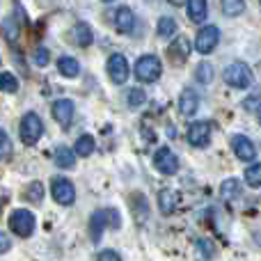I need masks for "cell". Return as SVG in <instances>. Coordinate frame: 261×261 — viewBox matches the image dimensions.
Listing matches in <instances>:
<instances>
[{
    "label": "cell",
    "mask_w": 261,
    "mask_h": 261,
    "mask_svg": "<svg viewBox=\"0 0 261 261\" xmlns=\"http://www.w3.org/2000/svg\"><path fill=\"white\" fill-rule=\"evenodd\" d=\"M161 73H163V67L156 55H142L135 62V78L140 83H153L161 78Z\"/></svg>",
    "instance_id": "cell-1"
},
{
    "label": "cell",
    "mask_w": 261,
    "mask_h": 261,
    "mask_svg": "<svg viewBox=\"0 0 261 261\" xmlns=\"http://www.w3.org/2000/svg\"><path fill=\"white\" fill-rule=\"evenodd\" d=\"M252 81H254L252 71H250V67L243 62H234L225 69V83L236 87V90H248V87L252 85Z\"/></svg>",
    "instance_id": "cell-2"
},
{
    "label": "cell",
    "mask_w": 261,
    "mask_h": 261,
    "mask_svg": "<svg viewBox=\"0 0 261 261\" xmlns=\"http://www.w3.org/2000/svg\"><path fill=\"white\" fill-rule=\"evenodd\" d=\"M21 140L25 144H35V142H39V138H41V133H44V124H41V119H39V115L37 113H25L23 115V119H21Z\"/></svg>",
    "instance_id": "cell-3"
},
{
    "label": "cell",
    "mask_w": 261,
    "mask_h": 261,
    "mask_svg": "<svg viewBox=\"0 0 261 261\" xmlns=\"http://www.w3.org/2000/svg\"><path fill=\"white\" fill-rule=\"evenodd\" d=\"M35 216H32L30 211H25V208H16V211L9 216V229L14 231V234L18 236H30L32 231H35Z\"/></svg>",
    "instance_id": "cell-4"
},
{
    "label": "cell",
    "mask_w": 261,
    "mask_h": 261,
    "mask_svg": "<svg viewBox=\"0 0 261 261\" xmlns=\"http://www.w3.org/2000/svg\"><path fill=\"white\" fill-rule=\"evenodd\" d=\"M50 193H53L55 202L62 204V206H71V204L76 202V188H73V184L69 179L55 176L53 184H50Z\"/></svg>",
    "instance_id": "cell-5"
},
{
    "label": "cell",
    "mask_w": 261,
    "mask_h": 261,
    "mask_svg": "<svg viewBox=\"0 0 261 261\" xmlns=\"http://www.w3.org/2000/svg\"><path fill=\"white\" fill-rule=\"evenodd\" d=\"M220 41V30L216 25H206L197 32V39H195V50L202 55H208Z\"/></svg>",
    "instance_id": "cell-6"
},
{
    "label": "cell",
    "mask_w": 261,
    "mask_h": 261,
    "mask_svg": "<svg viewBox=\"0 0 261 261\" xmlns=\"http://www.w3.org/2000/svg\"><path fill=\"white\" fill-rule=\"evenodd\" d=\"M153 165H156V170L161 172V174L170 176L179 170V158L172 153L170 147H161L156 153H153Z\"/></svg>",
    "instance_id": "cell-7"
},
{
    "label": "cell",
    "mask_w": 261,
    "mask_h": 261,
    "mask_svg": "<svg viewBox=\"0 0 261 261\" xmlns=\"http://www.w3.org/2000/svg\"><path fill=\"white\" fill-rule=\"evenodd\" d=\"M108 73H110V81H113L115 85H124V83H126V78H128V62H126V58H124V55H119V53L110 55Z\"/></svg>",
    "instance_id": "cell-8"
},
{
    "label": "cell",
    "mask_w": 261,
    "mask_h": 261,
    "mask_svg": "<svg viewBox=\"0 0 261 261\" xmlns=\"http://www.w3.org/2000/svg\"><path fill=\"white\" fill-rule=\"evenodd\" d=\"M211 140V124L208 122H195L188 128V142L193 147H206Z\"/></svg>",
    "instance_id": "cell-9"
},
{
    "label": "cell",
    "mask_w": 261,
    "mask_h": 261,
    "mask_svg": "<svg viewBox=\"0 0 261 261\" xmlns=\"http://www.w3.org/2000/svg\"><path fill=\"white\" fill-rule=\"evenodd\" d=\"M231 147H234V153L241 161H254V156H257V149H254L252 140L248 135H234L231 138Z\"/></svg>",
    "instance_id": "cell-10"
},
{
    "label": "cell",
    "mask_w": 261,
    "mask_h": 261,
    "mask_svg": "<svg viewBox=\"0 0 261 261\" xmlns=\"http://www.w3.org/2000/svg\"><path fill=\"white\" fill-rule=\"evenodd\" d=\"M199 108V96L195 90H190V87H186L184 92H181L179 96V113L184 115V117H193L195 113H197Z\"/></svg>",
    "instance_id": "cell-11"
},
{
    "label": "cell",
    "mask_w": 261,
    "mask_h": 261,
    "mask_svg": "<svg viewBox=\"0 0 261 261\" xmlns=\"http://www.w3.org/2000/svg\"><path fill=\"white\" fill-rule=\"evenodd\" d=\"M73 101H69V99H58L53 103V117H55V122L58 124H62V126H69L71 124V119H73Z\"/></svg>",
    "instance_id": "cell-12"
},
{
    "label": "cell",
    "mask_w": 261,
    "mask_h": 261,
    "mask_svg": "<svg viewBox=\"0 0 261 261\" xmlns=\"http://www.w3.org/2000/svg\"><path fill=\"white\" fill-rule=\"evenodd\" d=\"M190 41L186 39V37H176L174 39V44L167 48V55H170V60L174 64H184L186 60H188V55H190Z\"/></svg>",
    "instance_id": "cell-13"
},
{
    "label": "cell",
    "mask_w": 261,
    "mask_h": 261,
    "mask_svg": "<svg viewBox=\"0 0 261 261\" xmlns=\"http://www.w3.org/2000/svg\"><path fill=\"white\" fill-rule=\"evenodd\" d=\"M115 25H117L119 32H124V35H130L135 28V14L130 12L128 7H119L117 12H115Z\"/></svg>",
    "instance_id": "cell-14"
},
{
    "label": "cell",
    "mask_w": 261,
    "mask_h": 261,
    "mask_svg": "<svg viewBox=\"0 0 261 261\" xmlns=\"http://www.w3.org/2000/svg\"><path fill=\"white\" fill-rule=\"evenodd\" d=\"M55 165L62 167V170H73L76 167V151L69 149L67 144H60L55 149Z\"/></svg>",
    "instance_id": "cell-15"
},
{
    "label": "cell",
    "mask_w": 261,
    "mask_h": 261,
    "mask_svg": "<svg viewBox=\"0 0 261 261\" xmlns=\"http://www.w3.org/2000/svg\"><path fill=\"white\" fill-rule=\"evenodd\" d=\"M208 14L206 0H188V18L193 23H204Z\"/></svg>",
    "instance_id": "cell-16"
},
{
    "label": "cell",
    "mask_w": 261,
    "mask_h": 261,
    "mask_svg": "<svg viewBox=\"0 0 261 261\" xmlns=\"http://www.w3.org/2000/svg\"><path fill=\"white\" fill-rule=\"evenodd\" d=\"M58 71L62 73L64 78H76L81 73V64H78L76 58H69V55H62L58 60Z\"/></svg>",
    "instance_id": "cell-17"
},
{
    "label": "cell",
    "mask_w": 261,
    "mask_h": 261,
    "mask_svg": "<svg viewBox=\"0 0 261 261\" xmlns=\"http://www.w3.org/2000/svg\"><path fill=\"white\" fill-rule=\"evenodd\" d=\"M158 206H161L163 216H170L176 206V193L174 190H170V188L161 190V195H158Z\"/></svg>",
    "instance_id": "cell-18"
},
{
    "label": "cell",
    "mask_w": 261,
    "mask_h": 261,
    "mask_svg": "<svg viewBox=\"0 0 261 261\" xmlns=\"http://www.w3.org/2000/svg\"><path fill=\"white\" fill-rule=\"evenodd\" d=\"M106 225H108V220H106V208L103 211H96L94 216H92V222H90V234H92V241H94V243L101 241V231H103Z\"/></svg>",
    "instance_id": "cell-19"
},
{
    "label": "cell",
    "mask_w": 261,
    "mask_h": 261,
    "mask_svg": "<svg viewBox=\"0 0 261 261\" xmlns=\"http://www.w3.org/2000/svg\"><path fill=\"white\" fill-rule=\"evenodd\" d=\"M73 37H76L78 46H92V41H94L92 28L87 25V23H76V28H73Z\"/></svg>",
    "instance_id": "cell-20"
},
{
    "label": "cell",
    "mask_w": 261,
    "mask_h": 261,
    "mask_svg": "<svg viewBox=\"0 0 261 261\" xmlns=\"http://www.w3.org/2000/svg\"><path fill=\"white\" fill-rule=\"evenodd\" d=\"M220 7L227 16H241L245 12V0H220Z\"/></svg>",
    "instance_id": "cell-21"
},
{
    "label": "cell",
    "mask_w": 261,
    "mask_h": 261,
    "mask_svg": "<svg viewBox=\"0 0 261 261\" xmlns=\"http://www.w3.org/2000/svg\"><path fill=\"white\" fill-rule=\"evenodd\" d=\"M94 147H96V142L92 135H81L76 142V153L78 156H92V153H94Z\"/></svg>",
    "instance_id": "cell-22"
},
{
    "label": "cell",
    "mask_w": 261,
    "mask_h": 261,
    "mask_svg": "<svg viewBox=\"0 0 261 261\" xmlns=\"http://www.w3.org/2000/svg\"><path fill=\"white\" fill-rule=\"evenodd\" d=\"M195 81L202 83V85H208L213 81V67L208 62H199L197 69H195Z\"/></svg>",
    "instance_id": "cell-23"
},
{
    "label": "cell",
    "mask_w": 261,
    "mask_h": 261,
    "mask_svg": "<svg viewBox=\"0 0 261 261\" xmlns=\"http://www.w3.org/2000/svg\"><path fill=\"white\" fill-rule=\"evenodd\" d=\"M239 190H241L239 181H236V179H227V181H222V186H220V197L222 199H234L236 195H239Z\"/></svg>",
    "instance_id": "cell-24"
},
{
    "label": "cell",
    "mask_w": 261,
    "mask_h": 261,
    "mask_svg": "<svg viewBox=\"0 0 261 261\" xmlns=\"http://www.w3.org/2000/svg\"><path fill=\"white\" fill-rule=\"evenodd\" d=\"M16 90H18L16 76H14V73H9V71L0 73V92H9V94H14Z\"/></svg>",
    "instance_id": "cell-25"
},
{
    "label": "cell",
    "mask_w": 261,
    "mask_h": 261,
    "mask_svg": "<svg viewBox=\"0 0 261 261\" xmlns=\"http://www.w3.org/2000/svg\"><path fill=\"white\" fill-rule=\"evenodd\" d=\"M245 181H248V186H252V188H259L261 186V163H254V165H250L248 170H245Z\"/></svg>",
    "instance_id": "cell-26"
},
{
    "label": "cell",
    "mask_w": 261,
    "mask_h": 261,
    "mask_svg": "<svg viewBox=\"0 0 261 261\" xmlns=\"http://www.w3.org/2000/svg\"><path fill=\"white\" fill-rule=\"evenodd\" d=\"M176 32V21L170 16H163L161 21H158V35L161 37H172Z\"/></svg>",
    "instance_id": "cell-27"
},
{
    "label": "cell",
    "mask_w": 261,
    "mask_h": 261,
    "mask_svg": "<svg viewBox=\"0 0 261 261\" xmlns=\"http://www.w3.org/2000/svg\"><path fill=\"white\" fill-rule=\"evenodd\" d=\"M25 195H28V199H30V202L39 204V202H41V197H44V186H41L39 181H32V184L28 186Z\"/></svg>",
    "instance_id": "cell-28"
},
{
    "label": "cell",
    "mask_w": 261,
    "mask_h": 261,
    "mask_svg": "<svg viewBox=\"0 0 261 261\" xmlns=\"http://www.w3.org/2000/svg\"><path fill=\"white\" fill-rule=\"evenodd\" d=\"M144 101H147V94H144L140 87H135V90L128 92V106L130 108H140V106H144Z\"/></svg>",
    "instance_id": "cell-29"
},
{
    "label": "cell",
    "mask_w": 261,
    "mask_h": 261,
    "mask_svg": "<svg viewBox=\"0 0 261 261\" xmlns=\"http://www.w3.org/2000/svg\"><path fill=\"white\" fill-rule=\"evenodd\" d=\"M9 153H12V140H9V135L5 133L3 128H0V161H5Z\"/></svg>",
    "instance_id": "cell-30"
},
{
    "label": "cell",
    "mask_w": 261,
    "mask_h": 261,
    "mask_svg": "<svg viewBox=\"0 0 261 261\" xmlns=\"http://www.w3.org/2000/svg\"><path fill=\"white\" fill-rule=\"evenodd\" d=\"M3 28H5V37H7L9 41H16V37H18V30H16V25H14V21H12V18H5Z\"/></svg>",
    "instance_id": "cell-31"
},
{
    "label": "cell",
    "mask_w": 261,
    "mask_h": 261,
    "mask_svg": "<svg viewBox=\"0 0 261 261\" xmlns=\"http://www.w3.org/2000/svg\"><path fill=\"white\" fill-rule=\"evenodd\" d=\"M197 248L202 250V257H204V259H211L213 254H216V248H213V243H208L206 239H202V241H199V243H197Z\"/></svg>",
    "instance_id": "cell-32"
},
{
    "label": "cell",
    "mask_w": 261,
    "mask_h": 261,
    "mask_svg": "<svg viewBox=\"0 0 261 261\" xmlns=\"http://www.w3.org/2000/svg\"><path fill=\"white\" fill-rule=\"evenodd\" d=\"M106 220H108V225L113 227V229H117V227L122 225V220H119V216H117L115 208H106Z\"/></svg>",
    "instance_id": "cell-33"
},
{
    "label": "cell",
    "mask_w": 261,
    "mask_h": 261,
    "mask_svg": "<svg viewBox=\"0 0 261 261\" xmlns=\"http://www.w3.org/2000/svg\"><path fill=\"white\" fill-rule=\"evenodd\" d=\"M48 58L50 55H48V50L46 48H37L35 50V62L39 64V67H46V64H48Z\"/></svg>",
    "instance_id": "cell-34"
},
{
    "label": "cell",
    "mask_w": 261,
    "mask_h": 261,
    "mask_svg": "<svg viewBox=\"0 0 261 261\" xmlns=\"http://www.w3.org/2000/svg\"><path fill=\"white\" fill-rule=\"evenodd\" d=\"M12 250V243H9V236L5 231H0V254H7Z\"/></svg>",
    "instance_id": "cell-35"
},
{
    "label": "cell",
    "mask_w": 261,
    "mask_h": 261,
    "mask_svg": "<svg viewBox=\"0 0 261 261\" xmlns=\"http://www.w3.org/2000/svg\"><path fill=\"white\" fill-rule=\"evenodd\" d=\"M99 261H122V259H119V254L115 250H106V252L99 254Z\"/></svg>",
    "instance_id": "cell-36"
},
{
    "label": "cell",
    "mask_w": 261,
    "mask_h": 261,
    "mask_svg": "<svg viewBox=\"0 0 261 261\" xmlns=\"http://www.w3.org/2000/svg\"><path fill=\"white\" fill-rule=\"evenodd\" d=\"M167 3H170V5H174V7H181V5H186V3H188V0H167Z\"/></svg>",
    "instance_id": "cell-37"
},
{
    "label": "cell",
    "mask_w": 261,
    "mask_h": 261,
    "mask_svg": "<svg viewBox=\"0 0 261 261\" xmlns=\"http://www.w3.org/2000/svg\"><path fill=\"white\" fill-rule=\"evenodd\" d=\"M257 117H259V122H261V103L257 106Z\"/></svg>",
    "instance_id": "cell-38"
},
{
    "label": "cell",
    "mask_w": 261,
    "mask_h": 261,
    "mask_svg": "<svg viewBox=\"0 0 261 261\" xmlns=\"http://www.w3.org/2000/svg\"><path fill=\"white\" fill-rule=\"evenodd\" d=\"M103 3H113V0H103Z\"/></svg>",
    "instance_id": "cell-39"
},
{
    "label": "cell",
    "mask_w": 261,
    "mask_h": 261,
    "mask_svg": "<svg viewBox=\"0 0 261 261\" xmlns=\"http://www.w3.org/2000/svg\"><path fill=\"white\" fill-rule=\"evenodd\" d=\"M259 3H261V0H259Z\"/></svg>",
    "instance_id": "cell-40"
}]
</instances>
